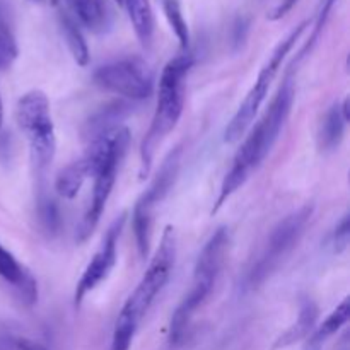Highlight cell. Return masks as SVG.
I'll return each mask as SVG.
<instances>
[{
  "label": "cell",
  "mask_w": 350,
  "mask_h": 350,
  "mask_svg": "<svg viewBox=\"0 0 350 350\" xmlns=\"http://www.w3.org/2000/svg\"><path fill=\"white\" fill-rule=\"evenodd\" d=\"M164 14H166V19L170 23L171 29L176 34L181 48L188 50V46H190V29H188V24L185 21L178 0H164Z\"/></svg>",
  "instance_id": "ffe728a7"
},
{
  "label": "cell",
  "mask_w": 350,
  "mask_h": 350,
  "mask_svg": "<svg viewBox=\"0 0 350 350\" xmlns=\"http://www.w3.org/2000/svg\"><path fill=\"white\" fill-rule=\"evenodd\" d=\"M181 147H176L167 154L164 163L161 164L159 173L154 178L152 183L149 185L142 197L137 200L135 208L132 214V226L133 234H135V243L139 253L142 258H146L150 248V239H152V226H154V212H156L157 205L163 202L167 191L173 188L174 181H176L178 171H180L181 163Z\"/></svg>",
  "instance_id": "9c48e42d"
},
{
  "label": "cell",
  "mask_w": 350,
  "mask_h": 350,
  "mask_svg": "<svg viewBox=\"0 0 350 350\" xmlns=\"http://www.w3.org/2000/svg\"><path fill=\"white\" fill-rule=\"evenodd\" d=\"M349 116V99L345 98L342 103H335L321 122L320 133H318V142L321 150H335L344 140L345 126H347Z\"/></svg>",
  "instance_id": "5bb4252c"
},
{
  "label": "cell",
  "mask_w": 350,
  "mask_h": 350,
  "mask_svg": "<svg viewBox=\"0 0 350 350\" xmlns=\"http://www.w3.org/2000/svg\"><path fill=\"white\" fill-rule=\"evenodd\" d=\"M17 57V46L7 33H0V70L12 65Z\"/></svg>",
  "instance_id": "603a6c76"
},
{
  "label": "cell",
  "mask_w": 350,
  "mask_h": 350,
  "mask_svg": "<svg viewBox=\"0 0 350 350\" xmlns=\"http://www.w3.org/2000/svg\"><path fill=\"white\" fill-rule=\"evenodd\" d=\"M308 26H310V21H303V23L297 24V26L294 27L279 44H277L275 50L272 51L270 58L267 60V64L263 65L262 70H260L255 84L252 85V89L248 91L246 98L243 99L239 108L236 109L234 116L231 118L229 125L226 126V142L232 144L236 142V140L241 139V137L245 135L246 130H248L250 126H252V123L255 122L256 113L260 111L263 101L267 99V94H269L273 79L277 77L284 60H286L287 55L291 53V50H293V46L296 44V41L303 36V33L306 31Z\"/></svg>",
  "instance_id": "ba28073f"
},
{
  "label": "cell",
  "mask_w": 350,
  "mask_h": 350,
  "mask_svg": "<svg viewBox=\"0 0 350 350\" xmlns=\"http://www.w3.org/2000/svg\"><path fill=\"white\" fill-rule=\"evenodd\" d=\"M318 318V306L311 299H304L299 308V317L297 321L275 342V349L289 347V345L296 344V342L303 340L304 337L311 334L314 323Z\"/></svg>",
  "instance_id": "e0dca14e"
},
{
  "label": "cell",
  "mask_w": 350,
  "mask_h": 350,
  "mask_svg": "<svg viewBox=\"0 0 350 350\" xmlns=\"http://www.w3.org/2000/svg\"><path fill=\"white\" fill-rule=\"evenodd\" d=\"M12 349L14 350H48L44 345L36 344L33 340H27V338H16L12 342Z\"/></svg>",
  "instance_id": "484cf974"
},
{
  "label": "cell",
  "mask_w": 350,
  "mask_h": 350,
  "mask_svg": "<svg viewBox=\"0 0 350 350\" xmlns=\"http://www.w3.org/2000/svg\"><path fill=\"white\" fill-rule=\"evenodd\" d=\"M334 3H335V0H325V2L321 3L320 14H318L317 23H314V27H313V33H311V36H310V40H308V43L304 44V48L299 51V55H297L296 64H299V62L303 60L304 57H308V55H310V51L314 48V44L318 43V40H320V36H321V31H323L325 24H327L328 14H330V10H332V7H334Z\"/></svg>",
  "instance_id": "44dd1931"
},
{
  "label": "cell",
  "mask_w": 350,
  "mask_h": 350,
  "mask_svg": "<svg viewBox=\"0 0 350 350\" xmlns=\"http://www.w3.org/2000/svg\"><path fill=\"white\" fill-rule=\"evenodd\" d=\"M294 82L293 79H286L284 84L277 91L267 111L258 120L252 132L246 135L245 142L236 152L231 167L222 180L217 200H215L212 214H217L222 205L252 178V174L262 166L265 157L269 156L272 147L279 140L280 132L286 126L287 118L294 105Z\"/></svg>",
  "instance_id": "6da1fadb"
},
{
  "label": "cell",
  "mask_w": 350,
  "mask_h": 350,
  "mask_svg": "<svg viewBox=\"0 0 350 350\" xmlns=\"http://www.w3.org/2000/svg\"><path fill=\"white\" fill-rule=\"evenodd\" d=\"M3 125V103H2V98H0V129H2Z\"/></svg>",
  "instance_id": "4316f807"
},
{
  "label": "cell",
  "mask_w": 350,
  "mask_h": 350,
  "mask_svg": "<svg viewBox=\"0 0 350 350\" xmlns=\"http://www.w3.org/2000/svg\"><path fill=\"white\" fill-rule=\"evenodd\" d=\"M77 21L94 34H106L115 23V10L108 0H74Z\"/></svg>",
  "instance_id": "4fadbf2b"
},
{
  "label": "cell",
  "mask_w": 350,
  "mask_h": 350,
  "mask_svg": "<svg viewBox=\"0 0 350 350\" xmlns=\"http://www.w3.org/2000/svg\"><path fill=\"white\" fill-rule=\"evenodd\" d=\"M349 317H350V299L349 297H345V299L342 301V303L338 304V306L335 308L330 314H328L327 320H325L323 323L317 328V332L313 334V337L310 338L311 350H318V347H320L323 342H327L332 335L337 334V332L340 330L345 323H347Z\"/></svg>",
  "instance_id": "ac0fdd59"
},
{
  "label": "cell",
  "mask_w": 350,
  "mask_h": 350,
  "mask_svg": "<svg viewBox=\"0 0 350 350\" xmlns=\"http://www.w3.org/2000/svg\"><path fill=\"white\" fill-rule=\"evenodd\" d=\"M31 2H43V0H31Z\"/></svg>",
  "instance_id": "f1b7e54d"
},
{
  "label": "cell",
  "mask_w": 350,
  "mask_h": 350,
  "mask_svg": "<svg viewBox=\"0 0 350 350\" xmlns=\"http://www.w3.org/2000/svg\"><path fill=\"white\" fill-rule=\"evenodd\" d=\"M116 2H118V5L123 7V0H116Z\"/></svg>",
  "instance_id": "83f0119b"
},
{
  "label": "cell",
  "mask_w": 350,
  "mask_h": 350,
  "mask_svg": "<svg viewBox=\"0 0 350 350\" xmlns=\"http://www.w3.org/2000/svg\"><path fill=\"white\" fill-rule=\"evenodd\" d=\"M193 67V55L183 50L171 58L161 72L157 85V105L150 120L149 130L140 146V178H146L152 170L157 149L167 135L176 129L185 108L188 72Z\"/></svg>",
  "instance_id": "3957f363"
},
{
  "label": "cell",
  "mask_w": 350,
  "mask_h": 350,
  "mask_svg": "<svg viewBox=\"0 0 350 350\" xmlns=\"http://www.w3.org/2000/svg\"><path fill=\"white\" fill-rule=\"evenodd\" d=\"M174 262H176V234H174V228L167 226L161 236L156 255L150 260L146 273L139 280L116 318L109 350H130L132 347L140 323L146 318L154 301L157 299V296L163 293L171 273H173Z\"/></svg>",
  "instance_id": "7a4b0ae2"
},
{
  "label": "cell",
  "mask_w": 350,
  "mask_h": 350,
  "mask_svg": "<svg viewBox=\"0 0 350 350\" xmlns=\"http://www.w3.org/2000/svg\"><path fill=\"white\" fill-rule=\"evenodd\" d=\"M123 7L126 9L132 23L133 31L137 38L146 48L150 46L156 29V21H154L152 7L149 0H123Z\"/></svg>",
  "instance_id": "2e32d148"
},
{
  "label": "cell",
  "mask_w": 350,
  "mask_h": 350,
  "mask_svg": "<svg viewBox=\"0 0 350 350\" xmlns=\"http://www.w3.org/2000/svg\"><path fill=\"white\" fill-rule=\"evenodd\" d=\"M40 219H41V222H43V226L46 231H57L58 222H60L57 205H55L51 200H41L40 202Z\"/></svg>",
  "instance_id": "7402d4cb"
},
{
  "label": "cell",
  "mask_w": 350,
  "mask_h": 350,
  "mask_svg": "<svg viewBox=\"0 0 350 350\" xmlns=\"http://www.w3.org/2000/svg\"><path fill=\"white\" fill-rule=\"evenodd\" d=\"M297 3V0H282V2L279 3V5L275 7V9L272 10V12H270V19L272 21H277V19H280V17H284L286 16L287 12H289L291 9H293L294 5H296Z\"/></svg>",
  "instance_id": "d4e9b609"
},
{
  "label": "cell",
  "mask_w": 350,
  "mask_h": 350,
  "mask_svg": "<svg viewBox=\"0 0 350 350\" xmlns=\"http://www.w3.org/2000/svg\"><path fill=\"white\" fill-rule=\"evenodd\" d=\"M350 238V222H349V214H345L344 217L340 219V222L337 224L334 231V250L337 253L344 252L349 245Z\"/></svg>",
  "instance_id": "cb8c5ba5"
},
{
  "label": "cell",
  "mask_w": 350,
  "mask_h": 350,
  "mask_svg": "<svg viewBox=\"0 0 350 350\" xmlns=\"http://www.w3.org/2000/svg\"><path fill=\"white\" fill-rule=\"evenodd\" d=\"M311 215H313V205H303L293 214L286 215L270 231L265 245L262 246V252L256 256V260L252 263L245 279H243L245 289H258L279 270V267L286 262L287 256L293 253V250L303 238L304 229L308 228L311 221Z\"/></svg>",
  "instance_id": "8992f818"
},
{
  "label": "cell",
  "mask_w": 350,
  "mask_h": 350,
  "mask_svg": "<svg viewBox=\"0 0 350 350\" xmlns=\"http://www.w3.org/2000/svg\"><path fill=\"white\" fill-rule=\"evenodd\" d=\"M68 2H70V3H72V2H74V0H68Z\"/></svg>",
  "instance_id": "f546056e"
},
{
  "label": "cell",
  "mask_w": 350,
  "mask_h": 350,
  "mask_svg": "<svg viewBox=\"0 0 350 350\" xmlns=\"http://www.w3.org/2000/svg\"><path fill=\"white\" fill-rule=\"evenodd\" d=\"M229 250V231L228 228H219L211 236L198 255L195 263L193 279L183 301L174 311L170 325V340L173 345L181 344L185 340L191 321L197 317L198 311L207 304L219 277L224 267L226 256Z\"/></svg>",
  "instance_id": "5b68a950"
},
{
  "label": "cell",
  "mask_w": 350,
  "mask_h": 350,
  "mask_svg": "<svg viewBox=\"0 0 350 350\" xmlns=\"http://www.w3.org/2000/svg\"><path fill=\"white\" fill-rule=\"evenodd\" d=\"M0 279L16 291L24 304L33 306L38 303L40 293L34 275L2 245H0Z\"/></svg>",
  "instance_id": "7c38bea8"
},
{
  "label": "cell",
  "mask_w": 350,
  "mask_h": 350,
  "mask_svg": "<svg viewBox=\"0 0 350 350\" xmlns=\"http://www.w3.org/2000/svg\"><path fill=\"white\" fill-rule=\"evenodd\" d=\"M16 120L31 149L36 174L43 180L50 170L57 149L55 123L51 116L50 99L43 91H29L23 94L16 106Z\"/></svg>",
  "instance_id": "52a82bcc"
},
{
  "label": "cell",
  "mask_w": 350,
  "mask_h": 350,
  "mask_svg": "<svg viewBox=\"0 0 350 350\" xmlns=\"http://www.w3.org/2000/svg\"><path fill=\"white\" fill-rule=\"evenodd\" d=\"M89 176H92V166L89 157L84 154L81 159L70 163L58 173L57 180H55V190L62 198L72 200L77 197Z\"/></svg>",
  "instance_id": "9a60e30c"
},
{
  "label": "cell",
  "mask_w": 350,
  "mask_h": 350,
  "mask_svg": "<svg viewBox=\"0 0 350 350\" xmlns=\"http://www.w3.org/2000/svg\"><path fill=\"white\" fill-rule=\"evenodd\" d=\"M129 146L130 130L125 126H115L91 140V147L85 156L91 161L94 185H92L89 207L79 224L77 243L88 241L94 229L98 228L109 195L115 187L118 167L129 150Z\"/></svg>",
  "instance_id": "277c9868"
},
{
  "label": "cell",
  "mask_w": 350,
  "mask_h": 350,
  "mask_svg": "<svg viewBox=\"0 0 350 350\" xmlns=\"http://www.w3.org/2000/svg\"><path fill=\"white\" fill-rule=\"evenodd\" d=\"M125 221L126 215L122 214L111 226H109L105 238H103L101 246H99L98 252L94 253L92 260L88 263V267H85L84 273H82L77 286H75V308L81 306L82 301L85 299V296L91 294L96 287L101 286V284L108 279L113 267L116 265V258H118V241L120 236H122Z\"/></svg>",
  "instance_id": "8fae6325"
},
{
  "label": "cell",
  "mask_w": 350,
  "mask_h": 350,
  "mask_svg": "<svg viewBox=\"0 0 350 350\" xmlns=\"http://www.w3.org/2000/svg\"><path fill=\"white\" fill-rule=\"evenodd\" d=\"M60 26L65 38V43H67L74 60L77 62L81 67H85V65L89 64V48L84 36H82L81 27H79L77 23L68 16H62Z\"/></svg>",
  "instance_id": "d6986e66"
},
{
  "label": "cell",
  "mask_w": 350,
  "mask_h": 350,
  "mask_svg": "<svg viewBox=\"0 0 350 350\" xmlns=\"http://www.w3.org/2000/svg\"><path fill=\"white\" fill-rule=\"evenodd\" d=\"M92 81L129 101H142L154 92V74L140 58H122L101 65L92 74Z\"/></svg>",
  "instance_id": "30bf717a"
}]
</instances>
